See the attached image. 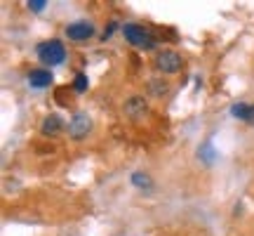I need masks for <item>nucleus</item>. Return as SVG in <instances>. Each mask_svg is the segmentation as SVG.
<instances>
[{
	"instance_id": "obj_1",
	"label": "nucleus",
	"mask_w": 254,
	"mask_h": 236,
	"mask_svg": "<svg viewBox=\"0 0 254 236\" xmlns=\"http://www.w3.org/2000/svg\"><path fill=\"white\" fill-rule=\"evenodd\" d=\"M123 36L127 38L129 45L139 47V50H153L155 47V38L148 28L139 26V24H125L123 26Z\"/></svg>"
},
{
	"instance_id": "obj_2",
	"label": "nucleus",
	"mask_w": 254,
	"mask_h": 236,
	"mask_svg": "<svg viewBox=\"0 0 254 236\" xmlns=\"http://www.w3.org/2000/svg\"><path fill=\"white\" fill-rule=\"evenodd\" d=\"M38 59L43 64H50V66L64 64V59H66V47H64L59 40H45V43L38 45Z\"/></svg>"
},
{
	"instance_id": "obj_3",
	"label": "nucleus",
	"mask_w": 254,
	"mask_h": 236,
	"mask_svg": "<svg viewBox=\"0 0 254 236\" xmlns=\"http://www.w3.org/2000/svg\"><path fill=\"white\" fill-rule=\"evenodd\" d=\"M155 66H158V71H163V73H179L184 66V59L174 50H163V52H158V57H155Z\"/></svg>"
},
{
	"instance_id": "obj_4",
	"label": "nucleus",
	"mask_w": 254,
	"mask_h": 236,
	"mask_svg": "<svg viewBox=\"0 0 254 236\" xmlns=\"http://www.w3.org/2000/svg\"><path fill=\"white\" fill-rule=\"evenodd\" d=\"M92 130V118L87 114H75V116L68 120V135L73 139H82V137H87V132Z\"/></svg>"
},
{
	"instance_id": "obj_5",
	"label": "nucleus",
	"mask_w": 254,
	"mask_h": 236,
	"mask_svg": "<svg viewBox=\"0 0 254 236\" xmlns=\"http://www.w3.org/2000/svg\"><path fill=\"white\" fill-rule=\"evenodd\" d=\"M66 36L71 40H87V38L94 36V26L90 21H75L71 26H66Z\"/></svg>"
},
{
	"instance_id": "obj_6",
	"label": "nucleus",
	"mask_w": 254,
	"mask_h": 236,
	"mask_svg": "<svg viewBox=\"0 0 254 236\" xmlns=\"http://www.w3.org/2000/svg\"><path fill=\"white\" fill-rule=\"evenodd\" d=\"M28 85H31V88H38V90L50 88V85H52V73L47 71V69H33V71L28 73Z\"/></svg>"
},
{
	"instance_id": "obj_7",
	"label": "nucleus",
	"mask_w": 254,
	"mask_h": 236,
	"mask_svg": "<svg viewBox=\"0 0 254 236\" xmlns=\"http://www.w3.org/2000/svg\"><path fill=\"white\" fill-rule=\"evenodd\" d=\"M64 127V120L59 114H50V116H45V120H43V125H40V132L45 137H55L62 132Z\"/></svg>"
},
{
	"instance_id": "obj_8",
	"label": "nucleus",
	"mask_w": 254,
	"mask_h": 236,
	"mask_svg": "<svg viewBox=\"0 0 254 236\" xmlns=\"http://www.w3.org/2000/svg\"><path fill=\"white\" fill-rule=\"evenodd\" d=\"M146 111H148V104H146L144 97H132V100H127V104H125V114H127L129 118L144 116Z\"/></svg>"
},
{
	"instance_id": "obj_9",
	"label": "nucleus",
	"mask_w": 254,
	"mask_h": 236,
	"mask_svg": "<svg viewBox=\"0 0 254 236\" xmlns=\"http://www.w3.org/2000/svg\"><path fill=\"white\" fill-rule=\"evenodd\" d=\"M231 114L236 118H240V120L250 123V125H254V104H233Z\"/></svg>"
},
{
	"instance_id": "obj_10",
	"label": "nucleus",
	"mask_w": 254,
	"mask_h": 236,
	"mask_svg": "<svg viewBox=\"0 0 254 236\" xmlns=\"http://www.w3.org/2000/svg\"><path fill=\"white\" fill-rule=\"evenodd\" d=\"M198 156H200V161H202V163H207V165L214 163V158H217V151L212 149V142H209V139L198 149Z\"/></svg>"
},
{
	"instance_id": "obj_11",
	"label": "nucleus",
	"mask_w": 254,
	"mask_h": 236,
	"mask_svg": "<svg viewBox=\"0 0 254 236\" xmlns=\"http://www.w3.org/2000/svg\"><path fill=\"white\" fill-rule=\"evenodd\" d=\"M132 184L139 187V189H151V180H148V175H144V173L132 175Z\"/></svg>"
},
{
	"instance_id": "obj_12",
	"label": "nucleus",
	"mask_w": 254,
	"mask_h": 236,
	"mask_svg": "<svg viewBox=\"0 0 254 236\" xmlns=\"http://www.w3.org/2000/svg\"><path fill=\"white\" fill-rule=\"evenodd\" d=\"M87 85H90V81H87V76H85V73H78V76H75V78H73V90L75 92H85L87 90Z\"/></svg>"
},
{
	"instance_id": "obj_13",
	"label": "nucleus",
	"mask_w": 254,
	"mask_h": 236,
	"mask_svg": "<svg viewBox=\"0 0 254 236\" xmlns=\"http://www.w3.org/2000/svg\"><path fill=\"white\" fill-rule=\"evenodd\" d=\"M148 90L153 92L155 97H160V95H165V92H167V83H165V81H151V83H148Z\"/></svg>"
},
{
	"instance_id": "obj_14",
	"label": "nucleus",
	"mask_w": 254,
	"mask_h": 236,
	"mask_svg": "<svg viewBox=\"0 0 254 236\" xmlns=\"http://www.w3.org/2000/svg\"><path fill=\"white\" fill-rule=\"evenodd\" d=\"M45 5H47L45 0H31V2H28V7L33 9V12H40V9L45 7Z\"/></svg>"
},
{
	"instance_id": "obj_15",
	"label": "nucleus",
	"mask_w": 254,
	"mask_h": 236,
	"mask_svg": "<svg viewBox=\"0 0 254 236\" xmlns=\"http://www.w3.org/2000/svg\"><path fill=\"white\" fill-rule=\"evenodd\" d=\"M116 28H118V24H116V21H111V24H109V28L104 31V36H101V38H104V40H106V38H111V33H113Z\"/></svg>"
}]
</instances>
